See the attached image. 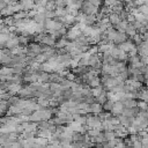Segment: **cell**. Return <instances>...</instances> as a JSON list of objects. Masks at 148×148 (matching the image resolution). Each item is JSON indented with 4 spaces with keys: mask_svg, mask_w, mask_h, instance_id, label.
<instances>
[{
    "mask_svg": "<svg viewBox=\"0 0 148 148\" xmlns=\"http://www.w3.org/2000/svg\"><path fill=\"white\" fill-rule=\"evenodd\" d=\"M98 8L100 7H97V6H95V5H92L90 1H88V0H85V1H82V5H81V8H80V11L81 12H83L85 14H97V12H98Z\"/></svg>",
    "mask_w": 148,
    "mask_h": 148,
    "instance_id": "cell-1",
    "label": "cell"
},
{
    "mask_svg": "<svg viewBox=\"0 0 148 148\" xmlns=\"http://www.w3.org/2000/svg\"><path fill=\"white\" fill-rule=\"evenodd\" d=\"M124 108H125V106H124V104H123L122 101H116V102L114 103V106H112V109H111L110 112L114 116H119V115L123 114Z\"/></svg>",
    "mask_w": 148,
    "mask_h": 148,
    "instance_id": "cell-2",
    "label": "cell"
},
{
    "mask_svg": "<svg viewBox=\"0 0 148 148\" xmlns=\"http://www.w3.org/2000/svg\"><path fill=\"white\" fill-rule=\"evenodd\" d=\"M27 50H29V51H31V52H35L36 54H40V53L43 52V50H42V44H41V43H36V42H30V43H28Z\"/></svg>",
    "mask_w": 148,
    "mask_h": 148,
    "instance_id": "cell-3",
    "label": "cell"
},
{
    "mask_svg": "<svg viewBox=\"0 0 148 148\" xmlns=\"http://www.w3.org/2000/svg\"><path fill=\"white\" fill-rule=\"evenodd\" d=\"M127 40H128V36H127L124 31H117L115 38H114V41H112V43H114L115 45H118V44H120V43H123V42H125V41H127Z\"/></svg>",
    "mask_w": 148,
    "mask_h": 148,
    "instance_id": "cell-4",
    "label": "cell"
},
{
    "mask_svg": "<svg viewBox=\"0 0 148 148\" xmlns=\"http://www.w3.org/2000/svg\"><path fill=\"white\" fill-rule=\"evenodd\" d=\"M135 44L132 42V40L131 38H128L127 41H125V42H123V43H120V44H118L117 46H118V49H120V50H123L124 52H128L130 50L132 49V46H134Z\"/></svg>",
    "mask_w": 148,
    "mask_h": 148,
    "instance_id": "cell-5",
    "label": "cell"
},
{
    "mask_svg": "<svg viewBox=\"0 0 148 148\" xmlns=\"http://www.w3.org/2000/svg\"><path fill=\"white\" fill-rule=\"evenodd\" d=\"M89 108H90V114H94V115H98L101 111H103L102 104L97 102H92L91 104H89Z\"/></svg>",
    "mask_w": 148,
    "mask_h": 148,
    "instance_id": "cell-6",
    "label": "cell"
},
{
    "mask_svg": "<svg viewBox=\"0 0 148 148\" xmlns=\"http://www.w3.org/2000/svg\"><path fill=\"white\" fill-rule=\"evenodd\" d=\"M20 3H21V5H22L23 11H31V9H34V7H35L34 0H21Z\"/></svg>",
    "mask_w": 148,
    "mask_h": 148,
    "instance_id": "cell-7",
    "label": "cell"
},
{
    "mask_svg": "<svg viewBox=\"0 0 148 148\" xmlns=\"http://www.w3.org/2000/svg\"><path fill=\"white\" fill-rule=\"evenodd\" d=\"M125 34L128 36V38H131L133 35L137 34V29L134 28V26H133L132 23H127V26H126V28H125Z\"/></svg>",
    "mask_w": 148,
    "mask_h": 148,
    "instance_id": "cell-8",
    "label": "cell"
},
{
    "mask_svg": "<svg viewBox=\"0 0 148 148\" xmlns=\"http://www.w3.org/2000/svg\"><path fill=\"white\" fill-rule=\"evenodd\" d=\"M109 21H110V23L112 24V26H115V24H117V23H119L122 20H120V17H119V14H116V13H111V14H109Z\"/></svg>",
    "mask_w": 148,
    "mask_h": 148,
    "instance_id": "cell-9",
    "label": "cell"
},
{
    "mask_svg": "<svg viewBox=\"0 0 148 148\" xmlns=\"http://www.w3.org/2000/svg\"><path fill=\"white\" fill-rule=\"evenodd\" d=\"M122 102H123L125 108H134V106H137L138 100H135V98H125Z\"/></svg>",
    "mask_w": 148,
    "mask_h": 148,
    "instance_id": "cell-10",
    "label": "cell"
},
{
    "mask_svg": "<svg viewBox=\"0 0 148 148\" xmlns=\"http://www.w3.org/2000/svg\"><path fill=\"white\" fill-rule=\"evenodd\" d=\"M96 21L97 20H96L95 14H88V15H86V18H85V24L86 26H92Z\"/></svg>",
    "mask_w": 148,
    "mask_h": 148,
    "instance_id": "cell-11",
    "label": "cell"
},
{
    "mask_svg": "<svg viewBox=\"0 0 148 148\" xmlns=\"http://www.w3.org/2000/svg\"><path fill=\"white\" fill-rule=\"evenodd\" d=\"M114 103H115V101H114L112 98H108V100L102 104L103 110H104V111H111V109H112V106H114Z\"/></svg>",
    "mask_w": 148,
    "mask_h": 148,
    "instance_id": "cell-12",
    "label": "cell"
},
{
    "mask_svg": "<svg viewBox=\"0 0 148 148\" xmlns=\"http://www.w3.org/2000/svg\"><path fill=\"white\" fill-rule=\"evenodd\" d=\"M106 100H108V96H106V90H104V91L102 92V94H100L98 96H96V97H95V102L101 103V104H103Z\"/></svg>",
    "mask_w": 148,
    "mask_h": 148,
    "instance_id": "cell-13",
    "label": "cell"
},
{
    "mask_svg": "<svg viewBox=\"0 0 148 148\" xmlns=\"http://www.w3.org/2000/svg\"><path fill=\"white\" fill-rule=\"evenodd\" d=\"M131 40H132V42L135 44V45H138V44H140L141 42H142V38H141V35L140 34H135V35H133L132 37H131Z\"/></svg>",
    "mask_w": 148,
    "mask_h": 148,
    "instance_id": "cell-14",
    "label": "cell"
},
{
    "mask_svg": "<svg viewBox=\"0 0 148 148\" xmlns=\"http://www.w3.org/2000/svg\"><path fill=\"white\" fill-rule=\"evenodd\" d=\"M104 135H105L106 140H114L116 138L115 131H104Z\"/></svg>",
    "mask_w": 148,
    "mask_h": 148,
    "instance_id": "cell-15",
    "label": "cell"
},
{
    "mask_svg": "<svg viewBox=\"0 0 148 148\" xmlns=\"http://www.w3.org/2000/svg\"><path fill=\"white\" fill-rule=\"evenodd\" d=\"M137 106H138L140 110H148V103L145 102V101H142V100H138Z\"/></svg>",
    "mask_w": 148,
    "mask_h": 148,
    "instance_id": "cell-16",
    "label": "cell"
},
{
    "mask_svg": "<svg viewBox=\"0 0 148 148\" xmlns=\"http://www.w3.org/2000/svg\"><path fill=\"white\" fill-rule=\"evenodd\" d=\"M66 6V0H56V8H65Z\"/></svg>",
    "mask_w": 148,
    "mask_h": 148,
    "instance_id": "cell-17",
    "label": "cell"
},
{
    "mask_svg": "<svg viewBox=\"0 0 148 148\" xmlns=\"http://www.w3.org/2000/svg\"><path fill=\"white\" fill-rule=\"evenodd\" d=\"M65 78H66L67 80H69V81H74V80L77 79V75H75V74H74V73H73L72 71H68Z\"/></svg>",
    "mask_w": 148,
    "mask_h": 148,
    "instance_id": "cell-18",
    "label": "cell"
},
{
    "mask_svg": "<svg viewBox=\"0 0 148 148\" xmlns=\"http://www.w3.org/2000/svg\"><path fill=\"white\" fill-rule=\"evenodd\" d=\"M127 54H128V57H131V56H137L138 54V48H137V45L132 46V49L127 52Z\"/></svg>",
    "mask_w": 148,
    "mask_h": 148,
    "instance_id": "cell-19",
    "label": "cell"
},
{
    "mask_svg": "<svg viewBox=\"0 0 148 148\" xmlns=\"http://www.w3.org/2000/svg\"><path fill=\"white\" fill-rule=\"evenodd\" d=\"M128 12L124 8L122 12H120V14H119V17H120V20H126V18H127V16H128Z\"/></svg>",
    "mask_w": 148,
    "mask_h": 148,
    "instance_id": "cell-20",
    "label": "cell"
},
{
    "mask_svg": "<svg viewBox=\"0 0 148 148\" xmlns=\"http://www.w3.org/2000/svg\"><path fill=\"white\" fill-rule=\"evenodd\" d=\"M126 20H127V22H128V23H133V22L135 21V16H134V14L130 13V14H128V16H127V18H126Z\"/></svg>",
    "mask_w": 148,
    "mask_h": 148,
    "instance_id": "cell-21",
    "label": "cell"
},
{
    "mask_svg": "<svg viewBox=\"0 0 148 148\" xmlns=\"http://www.w3.org/2000/svg\"><path fill=\"white\" fill-rule=\"evenodd\" d=\"M147 31H148V29H147L143 24H142L140 28H138V29H137V32H138V34H140V35H143V34H145V32H147Z\"/></svg>",
    "mask_w": 148,
    "mask_h": 148,
    "instance_id": "cell-22",
    "label": "cell"
},
{
    "mask_svg": "<svg viewBox=\"0 0 148 148\" xmlns=\"http://www.w3.org/2000/svg\"><path fill=\"white\" fill-rule=\"evenodd\" d=\"M67 30H68V28H67V27H66V26L64 24V26H63V27H61V28H60V29H59L58 31H59L60 36H65V35L67 34Z\"/></svg>",
    "mask_w": 148,
    "mask_h": 148,
    "instance_id": "cell-23",
    "label": "cell"
},
{
    "mask_svg": "<svg viewBox=\"0 0 148 148\" xmlns=\"http://www.w3.org/2000/svg\"><path fill=\"white\" fill-rule=\"evenodd\" d=\"M133 3H134V5H135L137 7H139V6H141V5L145 4L143 0H133Z\"/></svg>",
    "mask_w": 148,
    "mask_h": 148,
    "instance_id": "cell-24",
    "label": "cell"
},
{
    "mask_svg": "<svg viewBox=\"0 0 148 148\" xmlns=\"http://www.w3.org/2000/svg\"><path fill=\"white\" fill-rule=\"evenodd\" d=\"M132 146H133V147H137V148H140V147H142V143H141V141H134V142L132 143Z\"/></svg>",
    "mask_w": 148,
    "mask_h": 148,
    "instance_id": "cell-25",
    "label": "cell"
},
{
    "mask_svg": "<svg viewBox=\"0 0 148 148\" xmlns=\"http://www.w3.org/2000/svg\"><path fill=\"white\" fill-rule=\"evenodd\" d=\"M6 115V110L3 108V106H0V117L1 116H5Z\"/></svg>",
    "mask_w": 148,
    "mask_h": 148,
    "instance_id": "cell-26",
    "label": "cell"
},
{
    "mask_svg": "<svg viewBox=\"0 0 148 148\" xmlns=\"http://www.w3.org/2000/svg\"><path fill=\"white\" fill-rule=\"evenodd\" d=\"M3 56H4V49H0V60H1Z\"/></svg>",
    "mask_w": 148,
    "mask_h": 148,
    "instance_id": "cell-27",
    "label": "cell"
},
{
    "mask_svg": "<svg viewBox=\"0 0 148 148\" xmlns=\"http://www.w3.org/2000/svg\"><path fill=\"white\" fill-rule=\"evenodd\" d=\"M3 17V14H1V11H0V18H1Z\"/></svg>",
    "mask_w": 148,
    "mask_h": 148,
    "instance_id": "cell-28",
    "label": "cell"
},
{
    "mask_svg": "<svg viewBox=\"0 0 148 148\" xmlns=\"http://www.w3.org/2000/svg\"><path fill=\"white\" fill-rule=\"evenodd\" d=\"M101 1H102V3H103V1H104V0H101Z\"/></svg>",
    "mask_w": 148,
    "mask_h": 148,
    "instance_id": "cell-29",
    "label": "cell"
}]
</instances>
